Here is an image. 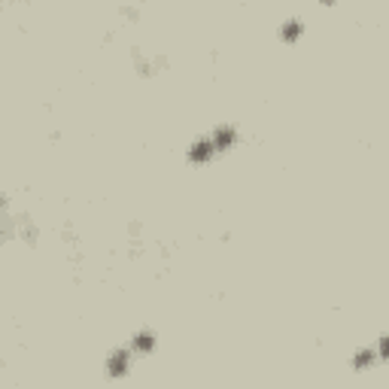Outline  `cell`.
<instances>
[{"label":"cell","instance_id":"1","mask_svg":"<svg viewBox=\"0 0 389 389\" xmlns=\"http://www.w3.org/2000/svg\"><path fill=\"white\" fill-rule=\"evenodd\" d=\"M383 356H389V338L383 341Z\"/></svg>","mask_w":389,"mask_h":389}]
</instances>
